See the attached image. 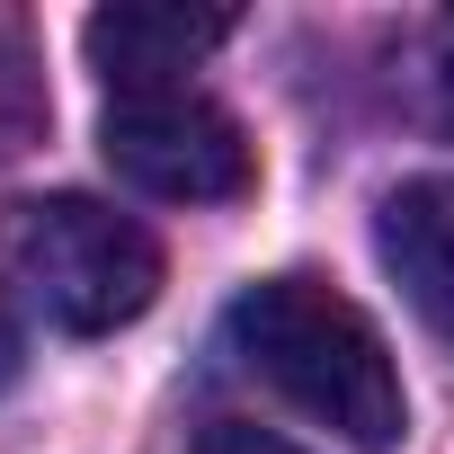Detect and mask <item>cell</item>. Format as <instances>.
<instances>
[{
	"instance_id": "obj_1",
	"label": "cell",
	"mask_w": 454,
	"mask_h": 454,
	"mask_svg": "<svg viewBox=\"0 0 454 454\" xmlns=\"http://www.w3.org/2000/svg\"><path fill=\"white\" fill-rule=\"evenodd\" d=\"M223 330H232V356L277 401H294L303 419L348 436L356 454H392L401 445V427H410L401 365H392L383 330L339 286H321V277H259L232 303Z\"/></svg>"
},
{
	"instance_id": "obj_5",
	"label": "cell",
	"mask_w": 454,
	"mask_h": 454,
	"mask_svg": "<svg viewBox=\"0 0 454 454\" xmlns=\"http://www.w3.org/2000/svg\"><path fill=\"white\" fill-rule=\"evenodd\" d=\"M214 45H232V19L223 10H143V0H125V10H98L81 27V54L90 72L116 90H160V81H187Z\"/></svg>"
},
{
	"instance_id": "obj_3",
	"label": "cell",
	"mask_w": 454,
	"mask_h": 454,
	"mask_svg": "<svg viewBox=\"0 0 454 454\" xmlns=\"http://www.w3.org/2000/svg\"><path fill=\"white\" fill-rule=\"evenodd\" d=\"M98 152L134 196H160V205H232L259 178L241 116L223 98H205L196 81L116 90L98 116Z\"/></svg>"
},
{
	"instance_id": "obj_7",
	"label": "cell",
	"mask_w": 454,
	"mask_h": 454,
	"mask_svg": "<svg viewBox=\"0 0 454 454\" xmlns=\"http://www.w3.org/2000/svg\"><path fill=\"white\" fill-rule=\"evenodd\" d=\"M427 116L454 134V10L427 27Z\"/></svg>"
},
{
	"instance_id": "obj_6",
	"label": "cell",
	"mask_w": 454,
	"mask_h": 454,
	"mask_svg": "<svg viewBox=\"0 0 454 454\" xmlns=\"http://www.w3.org/2000/svg\"><path fill=\"white\" fill-rule=\"evenodd\" d=\"M45 116H54V98H45L36 45H27V27H19V19H0V160L27 152V143L45 134Z\"/></svg>"
},
{
	"instance_id": "obj_4",
	"label": "cell",
	"mask_w": 454,
	"mask_h": 454,
	"mask_svg": "<svg viewBox=\"0 0 454 454\" xmlns=\"http://www.w3.org/2000/svg\"><path fill=\"white\" fill-rule=\"evenodd\" d=\"M374 259L383 277L401 286V303L454 339V178L427 169V178H401L383 205H374Z\"/></svg>"
},
{
	"instance_id": "obj_2",
	"label": "cell",
	"mask_w": 454,
	"mask_h": 454,
	"mask_svg": "<svg viewBox=\"0 0 454 454\" xmlns=\"http://www.w3.org/2000/svg\"><path fill=\"white\" fill-rule=\"evenodd\" d=\"M0 277L27 312H45L72 339H107L152 312L160 294V241L134 214L98 196H27L0 214Z\"/></svg>"
},
{
	"instance_id": "obj_9",
	"label": "cell",
	"mask_w": 454,
	"mask_h": 454,
	"mask_svg": "<svg viewBox=\"0 0 454 454\" xmlns=\"http://www.w3.org/2000/svg\"><path fill=\"white\" fill-rule=\"evenodd\" d=\"M10 383H19V330L0 321V392H10Z\"/></svg>"
},
{
	"instance_id": "obj_8",
	"label": "cell",
	"mask_w": 454,
	"mask_h": 454,
	"mask_svg": "<svg viewBox=\"0 0 454 454\" xmlns=\"http://www.w3.org/2000/svg\"><path fill=\"white\" fill-rule=\"evenodd\" d=\"M196 454H303V445H286L277 427H250V419H223V427H205Z\"/></svg>"
}]
</instances>
